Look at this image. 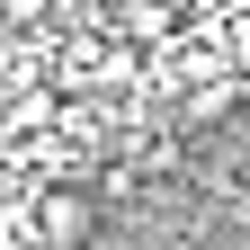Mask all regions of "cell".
<instances>
[{"instance_id": "1", "label": "cell", "mask_w": 250, "mask_h": 250, "mask_svg": "<svg viewBox=\"0 0 250 250\" xmlns=\"http://www.w3.org/2000/svg\"><path fill=\"white\" fill-rule=\"evenodd\" d=\"M89 232H99V206H89L81 188H54V197L36 206V241L45 250H81Z\"/></svg>"}, {"instance_id": "2", "label": "cell", "mask_w": 250, "mask_h": 250, "mask_svg": "<svg viewBox=\"0 0 250 250\" xmlns=\"http://www.w3.org/2000/svg\"><path fill=\"white\" fill-rule=\"evenodd\" d=\"M45 9H54V0H0V27H36Z\"/></svg>"}, {"instance_id": "3", "label": "cell", "mask_w": 250, "mask_h": 250, "mask_svg": "<svg viewBox=\"0 0 250 250\" xmlns=\"http://www.w3.org/2000/svg\"><path fill=\"white\" fill-rule=\"evenodd\" d=\"M81 250H125V241H107V232H89V241H81Z\"/></svg>"}]
</instances>
